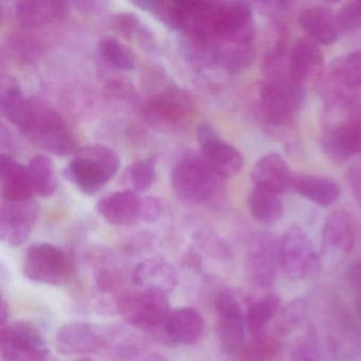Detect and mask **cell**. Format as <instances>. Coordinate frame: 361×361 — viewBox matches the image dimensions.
<instances>
[{"mask_svg": "<svg viewBox=\"0 0 361 361\" xmlns=\"http://www.w3.org/2000/svg\"><path fill=\"white\" fill-rule=\"evenodd\" d=\"M25 136L39 149L56 156L75 155L78 139L58 111L30 99V109L22 128Z\"/></svg>", "mask_w": 361, "mask_h": 361, "instance_id": "cell-1", "label": "cell"}, {"mask_svg": "<svg viewBox=\"0 0 361 361\" xmlns=\"http://www.w3.org/2000/svg\"><path fill=\"white\" fill-rule=\"evenodd\" d=\"M120 157L111 147L94 145L82 147L75 154L64 175L86 195H94L117 174Z\"/></svg>", "mask_w": 361, "mask_h": 361, "instance_id": "cell-2", "label": "cell"}, {"mask_svg": "<svg viewBox=\"0 0 361 361\" xmlns=\"http://www.w3.org/2000/svg\"><path fill=\"white\" fill-rule=\"evenodd\" d=\"M306 90L289 80L288 71L267 73L259 94V109L266 123H288L305 101Z\"/></svg>", "mask_w": 361, "mask_h": 361, "instance_id": "cell-3", "label": "cell"}, {"mask_svg": "<svg viewBox=\"0 0 361 361\" xmlns=\"http://www.w3.org/2000/svg\"><path fill=\"white\" fill-rule=\"evenodd\" d=\"M225 179L214 172L202 156H185L171 173L175 195L189 204H202L213 197Z\"/></svg>", "mask_w": 361, "mask_h": 361, "instance_id": "cell-4", "label": "cell"}, {"mask_svg": "<svg viewBox=\"0 0 361 361\" xmlns=\"http://www.w3.org/2000/svg\"><path fill=\"white\" fill-rule=\"evenodd\" d=\"M116 307L128 324L145 333L164 331L172 310L166 295L145 289L122 295Z\"/></svg>", "mask_w": 361, "mask_h": 361, "instance_id": "cell-5", "label": "cell"}, {"mask_svg": "<svg viewBox=\"0 0 361 361\" xmlns=\"http://www.w3.org/2000/svg\"><path fill=\"white\" fill-rule=\"evenodd\" d=\"M246 276L255 288H274L281 261V238L270 231H257L249 238L246 252Z\"/></svg>", "mask_w": 361, "mask_h": 361, "instance_id": "cell-6", "label": "cell"}, {"mask_svg": "<svg viewBox=\"0 0 361 361\" xmlns=\"http://www.w3.org/2000/svg\"><path fill=\"white\" fill-rule=\"evenodd\" d=\"M23 271L32 282L61 286L68 282L73 266L64 250L54 245L41 243L27 249Z\"/></svg>", "mask_w": 361, "mask_h": 361, "instance_id": "cell-7", "label": "cell"}, {"mask_svg": "<svg viewBox=\"0 0 361 361\" xmlns=\"http://www.w3.org/2000/svg\"><path fill=\"white\" fill-rule=\"evenodd\" d=\"M0 354L4 361H46L49 348L35 323L18 320L0 329Z\"/></svg>", "mask_w": 361, "mask_h": 361, "instance_id": "cell-8", "label": "cell"}, {"mask_svg": "<svg viewBox=\"0 0 361 361\" xmlns=\"http://www.w3.org/2000/svg\"><path fill=\"white\" fill-rule=\"evenodd\" d=\"M282 269L293 280L305 281L320 272V255L300 226L291 225L281 238Z\"/></svg>", "mask_w": 361, "mask_h": 361, "instance_id": "cell-9", "label": "cell"}, {"mask_svg": "<svg viewBox=\"0 0 361 361\" xmlns=\"http://www.w3.org/2000/svg\"><path fill=\"white\" fill-rule=\"evenodd\" d=\"M215 312L217 337L221 348L227 354L238 352L246 339V310L235 293L226 289L215 300Z\"/></svg>", "mask_w": 361, "mask_h": 361, "instance_id": "cell-10", "label": "cell"}, {"mask_svg": "<svg viewBox=\"0 0 361 361\" xmlns=\"http://www.w3.org/2000/svg\"><path fill=\"white\" fill-rule=\"evenodd\" d=\"M355 242L352 217L344 210L333 211L325 219L321 233L320 259L325 267H336L353 250Z\"/></svg>", "mask_w": 361, "mask_h": 361, "instance_id": "cell-11", "label": "cell"}, {"mask_svg": "<svg viewBox=\"0 0 361 361\" xmlns=\"http://www.w3.org/2000/svg\"><path fill=\"white\" fill-rule=\"evenodd\" d=\"M198 142L202 157L221 178L235 176L244 166V157L240 151L225 142L211 124L204 122L198 126Z\"/></svg>", "mask_w": 361, "mask_h": 361, "instance_id": "cell-12", "label": "cell"}, {"mask_svg": "<svg viewBox=\"0 0 361 361\" xmlns=\"http://www.w3.org/2000/svg\"><path fill=\"white\" fill-rule=\"evenodd\" d=\"M39 214L33 198L5 202L0 212V238L8 246L20 247L32 233Z\"/></svg>", "mask_w": 361, "mask_h": 361, "instance_id": "cell-13", "label": "cell"}, {"mask_svg": "<svg viewBox=\"0 0 361 361\" xmlns=\"http://www.w3.org/2000/svg\"><path fill=\"white\" fill-rule=\"evenodd\" d=\"M111 345L109 331L90 322L67 323L56 331V346L64 355L90 354Z\"/></svg>", "mask_w": 361, "mask_h": 361, "instance_id": "cell-14", "label": "cell"}, {"mask_svg": "<svg viewBox=\"0 0 361 361\" xmlns=\"http://www.w3.org/2000/svg\"><path fill=\"white\" fill-rule=\"evenodd\" d=\"M325 154L334 161L342 162L361 154V111L348 114L325 130L322 139Z\"/></svg>", "mask_w": 361, "mask_h": 361, "instance_id": "cell-15", "label": "cell"}, {"mask_svg": "<svg viewBox=\"0 0 361 361\" xmlns=\"http://www.w3.org/2000/svg\"><path fill=\"white\" fill-rule=\"evenodd\" d=\"M324 56L320 45L308 37L295 39L289 50L288 78L293 84L306 90L322 75Z\"/></svg>", "mask_w": 361, "mask_h": 361, "instance_id": "cell-16", "label": "cell"}, {"mask_svg": "<svg viewBox=\"0 0 361 361\" xmlns=\"http://www.w3.org/2000/svg\"><path fill=\"white\" fill-rule=\"evenodd\" d=\"M142 200L136 191L114 192L99 200L97 211L111 225L130 227L141 221Z\"/></svg>", "mask_w": 361, "mask_h": 361, "instance_id": "cell-17", "label": "cell"}, {"mask_svg": "<svg viewBox=\"0 0 361 361\" xmlns=\"http://www.w3.org/2000/svg\"><path fill=\"white\" fill-rule=\"evenodd\" d=\"M132 281L139 289L164 293L174 290L178 283L176 269L164 259H147L137 264Z\"/></svg>", "mask_w": 361, "mask_h": 361, "instance_id": "cell-18", "label": "cell"}, {"mask_svg": "<svg viewBox=\"0 0 361 361\" xmlns=\"http://www.w3.org/2000/svg\"><path fill=\"white\" fill-rule=\"evenodd\" d=\"M293 175L284 158L270 153L257 160L251 172L253 187L282 195L290 189Z\"/></svg>", "mask_w": 361, "mask_h": 361, "instance_id": "cell-19", "label": "cell"}, {"mask_svg": "<svg viewBox=\"0 0 361 361\" xmlns=\"http://www.w3.org/2000/svg\"><path fill=\"white\" fill-rule=\"evenodd\" d=\"M204 329L202 314L196 308L183 306L171 310L164 331L173 343L192 346L200 341Z\"/></svg>", "mask_w": 361, "mask_h": 361, "instance_id": "cell-20", "label": "cell"}, {"mask_svg": "<svg viewBox=\"0 0 361 361\" xmlns=\"http://www.w3.org/2000/svg\"><path fill=\"white\" fill-rule=\"evenodd\" d=\"M300 28L318 45L329 46L339 39L337 14L324 6L306 8L298 16Z\"/></svg>", "mask_w": 361, "mask_h": 361, "instance_id": "cell-21", "label": "cell"}, {"mask_svg": "<svg viewBox=\"0 0 361 361\" xmlns=\"http://www.w3.org/2000/svg\"><path fill=\"white\" fill-rule=\"evenodd\" d=\"M0 187L5 202L30 200L35 194L27 166L4 153L0 155Z\"/></svg>", "mask_w": 361, "mask_h": 361, "instance_id": "cell-22", "label": "cell"}, {"mask_svg": "<svg viewBox=\"0 0 361 361\" xmlns=\"http://www.w3.org/2000/svg\"><path fill=\"white\" fill-rule=\"evenodd\" d=\"M291 190L317 206L329 207L340 197V185L333 179L317 175H293Z\"/></svg>", "mask_w": 361, "mask_h": 361, "instance_id": "cell-23", "label": "cell"}, {"mask_svg": "<svg viewBox=\"0 0 361 361\" xmlns=\"http://www.w3.org/2000/svg\"><path fill=\"white\" fill-rule=\"evenodd\" d=\"M67 3L24 0L16 4V18L25 27H42L56 22L65 16Z\"/></svg>", "mask_w": 361, "mask_h": 361, "instance_id": "cell-24", "label": "cell"}, {"mask_svg": "<svg viewBox=\"0 0 361 361\" xmlns=\"http://www.w3.org/2000/svg\"><path fill=\"white\" fill-rule=\"evenodd\" d=\"M282 300L276 293H267L252 300L247 306V331L253 337H261L282 307Z\"/></svg>", "mask_w": 361, "mask_h": 361, "instance_id": "cell-25", "label": "cell"}, {"mask_svg": "<svg viewBox=\"0 0 361 361\" xmlns=\"http://www.w3.org/2000/svg\"><path fill=\"white\" fill-rule=\"evenodd\" d=\"M30 109L20 84L12 77H3L0 81V111L14 126L22 128Z\"/></svg>", "mask_w": 361, "mask_h": 361, "instance_id": "cell-26", "label": "cell"}, {"mask_svg": "<svg viewBox=\"0 0 361 361\" xmlns=\"http://www.w3.org/2000/svg\"><path fill=\"white\" fill-rule=\"evenodd\" d=\"M247 204L253 219L263 225H274L284 214V204L280 194L259 188L253 187L251 190Z\"/></svg>", "mask_w": 361, "mask_h": 361, "instance_id": "cell-27", "label": "cell"}, {"mask_svg": "<svg viewBox=\"0 0 361 361\" xmlns=\"http://www.w3.org/2000/svg\"><path fill=\"white\" fill-rule=\"evenodd\" d=\"M27 170L33 193L42 197H50L56 193L58 189L56 168L48 156L41 154L31 158Z\"/></svg>", "mask_w": 361, "mask_h": 361, "instance_id": "cell-28", "label": "cell"}, {"mask_svg": "<svg viewBox=\"0 0 361 361\" xmlns=\"http://www.w3.org/2000/svg\"><path fill=\"white\" fill-rule=\"evenodd\" d=\"M329 75L344 90H356L361 86V51L350 52L331 62Z\"/></svg>", "mask_w": 361, "mask_h": 361, "instance_id": "cell-29", "label": "cell"}, {"mask_svg": "<svg viewBox=\"0 0 361 361\" xmlns=\"http://www.w3.org/2000/svg\"><path fill=\"white\" fill-rule=\"evenodd\" d=\"M305 314L306 300L303 298L291 300L286 305L281 307L280 312L272 322L274 335H290L304 322Z\"/></svg>", "mask_w": 361, "mask_h": 361, "instance_id": "cell-30", "label": "cell"}, {"mask_svg": "<svg viewBox=\"0 0 361 361\" xmlns=\"http://www.w3.org/2000/svg\"><path fill=\"white\" fill-rule=\"evenodd\" d=\"M99 51L102 58L116 68L126 71L135 68V56L132 50L114 37H103L99 42Z\"/></svg>", "mask_w": 361, "mask_h": 361, "instance_id": "cell-31", "label": "cell"}, {"mask_svg": "<svg viewBox=\"0 0 361 361\" xmlns=\"http://www.w3.org/2000/svg\"><path fill=\"white\" fill-rule=\"evenodd\" d=\"M320 356V344L312 331L299 336L289 350V361H319Z\"/></svg>", "mask_w": 361, "mask_h": 361, "instance_id": "cell-32", "label": "cell"}, {"mask_svg": "<svg viewBox=\"0 0 361 361\" xmlns=\"http://www.w3.org/2000/svg\"><path fill=\"white\" fill-rule=\"evenodd\" d=\"M130 183L137 193L151 189L156 179V164L152 159L139 160L130 169Z\"/></svg>", "mask_w": 361, "mask_h": 361, "instance_id": "cell-33", "label": "cell"}, {"mask_svg": "<svg viewBox=\"0 0 361 361\" xmlns=\"http://www.w3.org/2000/svg\"><path fill=\"white\" fill-rule=\"evenodd\" d=\"M336 14L340 32H355L361 28V0L345 4Z\"/></svg>", "mask_w": 361, "mask_h": 361, "instance_id": "cell-34", "label": "cell"}, {"mask_svg": "<svg viewBox=\"0 0 361 361\" xmlns=\"http://www.w3.org/2000/svg\"><path fill=\"white\" fill-rule=\"evenodd\" d=\"M161 214V204L155 197H147L142 200L141 204V221L145 223H153L157 221Z\"/></svg>", "mask_w": 361, "mask_h": 361, "instance_id": "cell-35", "label": "cell"}, {"mask_svg": "<svg viewBox=\"0 0 361 361\" xmlns=\"http://www.w3.org/2000/svg\"><path fill=\"white\" fill-rule=\"evenodd\" d=\"M346 180L353 196L361 207V164L350 166L346 175Z\"/></svg>", "mask_w": 361, "mask_h": 361, "instance_id": "cell-36", "label": "cell"}, {"mask_svg": "<svg viewBox=\"0 0 361 361\" xmlns=\"http://www.w3.org/2000/svg\"><path fill=\"white\" fill-rule=\"evenodd\" d=\"M257 5L264 16H271V18L282 16L289 10V4L285 3V1L284 3L283 1H262V3H257Z\"/></svg>", "mask_w": 361, "mask_h": 361, "instance_id": "cell-37", "label": "cell"}, {"mask_svg": "<svg viewBox=\"0 0 361 361\" xmlns=\"http://www.w3.org/2000/svg\"><path fill=\"white\" fill-rule=\"evenodd\" d=\"M78 10H81L87 13H99L106 10V3H100V1H75L73 3Z\"/></svg>", "mask_w": 361, "mask_h": 361, "instance_id": "cell-38", "label": "cell"}, {"mask_svg": "<svg viewBox=\"0 0 361 361\" xmlns=\"http://www.w3.org/2000/svg\"><path fill=\"white\" fill-rule=\"evenodd\" d=\"M9 305H8L6 300L1 299V304H0V325L4 326V325L7 324L8 318H9Z\"/></svg>", "mask_w": 361, "mask_h": 361, "instance_id": "cell-39", "label": "cell"}, {"mask_svg": "<svg viewBox=\"0 0 361 361\" xmlns=\"http://www.w3.org/2000/svg\"><path fill=\"white\" fill-rule=\"evenodd\" d=\"M142 361H170V359L166 358L164 355L157 354V353H156V354L149 355V356Z\"/></svg>", "mask_w": 361, "mask_h": 361, "instance_id": "cell-40", "label": "cell"}, {"mask_svg": "<svg viewBox=\"0 0 361 361\" xmlns=\"http://www.w3.org/2000/svg\"><path fill=\"white\" fill-rule=\"evenodd\" d=\"M78 361H92V360L90 358H81V359H79V360H78Z\"/></svg>", "mask_w": 361, "mask_h": 361, "instance_id": "cell-41", "label": "cell"}]
</instances>
